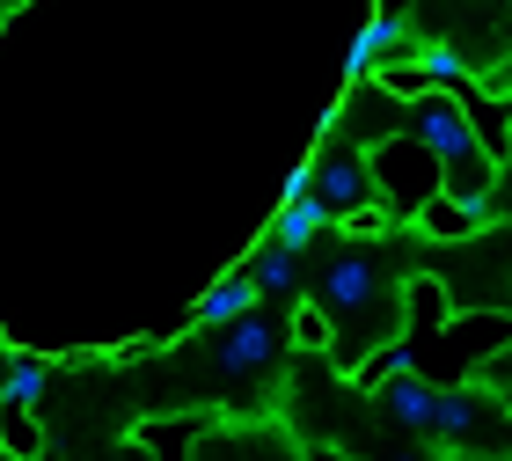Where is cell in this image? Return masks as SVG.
Instances as JSON below:
<instances>
[{
  "label": "cell",
  "instance_id": "cell-16",
  "mask_svg": "<svg viewBox=\"0 0 512 461\" xmlns=\"http://www.w3.org/2000/svg\"><path fill=\"white\" fill-rule=\"evenodd\" d=\"M395 366H410V337H388L381 344V352H359L352 359V374H344V381H352V388H366V396H374V388L395 374Z\"/></svg>",
  "mask_w": 512,
  "mask_h": 461
},
{
  "label": "cell",
  "instance_id": "cell-13",
  "mask_svg": "<svg viewBox=\"0 0 512 461\" xmlns=\"http://www.w3.org/2000/svg\"><path fill=\"white\" fill-rule=\"evenodd\" d=\"M286 344L293 352H337V315L315 301V293H293V322H286Z\"/></svg>",
  "mask_w": 512,
  "mask_h": 461
},
{
  "label": "cell",
  "instance_id": "cell-23",
  "mask_svg": "<svg viewBox=\"0 0 512 461\" xmlns=\"http://www.w3.org/2000/svg\"><path fill=\"white\" fill-rule=\"evenodd\" d=\"M505 191H512V176H505Z\"/></svg>",
  "mask_w": 512,
  "mask_h": 461
},
{
  "label": "cell",
  "instance_id": "cell-5",
  "mask_svg": "<svg viewBox=\"0 0 512 461\" xmlns=\"http://www.w3.org/2000/svg\"><path fill=\"white\" fill-rule=\"evenodd\" d=\"M432 396H439V381L425 374V366H395V374L374 388V403H381V418L388 425H403V432H432Z\"/></svg>",
  "mask_w": 512,
  "mask_h": 461
},
{
  "label": "cell",
  "instance_id": "cell-9",
  "mask_svg": "<svg viewBox=\"0 0 512 461\" xmlns=\"http://www.w3.org/2000/svg\"><path fill=\"white\" fill-rule=\"evenodd\" d=\"M256 308H264V286H256L249 271H227V279L191 308V330H227L235 315H256Z\"/></svg>",
  "mask_w": 512,
  "mask_h": 461
},
{
  "label": "cell",
  "instance_id": "cell-10",
  "mask_svg": "<svg viewBox=\"0 0 512 461\" xmlns=\"http://www.w3.org/2000/svg\"><path fill=\"white\" fill-rule=\"evenodd\" d=\"M447 322H454V293L439 286L432 271H410L403 279V337H425V330L439 337Z\"/></svg>",
  "mask_w": 512,
  "mask_h": 461
},
{
  "label": "cell",
  "instance_id": "cell-20",
  "mask_svg": "<svg viewBox=\"0 0 512 461\" xmlns=\"http://www.w3.org/2000/svg\"><path fill=\"white\" fill-rule=\"evenodd\" d=\"M300 461H359V454H352V447H337V440H315Z\"/></svg>",
  "mask_w": 512,
  "mask_h": 461
},
{
  "label": "cell",
  "instance_id": "cell-24",
  "mask_svg": "<svg viewBox=\"0 0 512 461\" xmlns=\"http://www.w3.org/2000/svg\"><path fill=\"white\" fill-rule=\"evenodd\" d=\"M403 461H417V454H403Z\"/></svg>",
  "mask_w": 512,
  "mask_h": 461
},
{
  "label": "cell",
  "instance_id": "cell-17",
  "mask_svg": "<svg viewBox=\"0 0 512 461\" xmlns=\"http://www.w3.org/2000/svg\"><path fill=\"white\" fill-rule=\"evenodd\" d=\"M44 388H52V366H44L37 352H15L8 359V381H0V396H15V403H44Z\"/></svg>",
  "mask_w": 512,
  "mask_h": 461
},
{
  "label": "cell",
  "instance_id": "cell-21",
  "mask_svg": "<svg viewBox=\"0 0 512 461\" xmlns=\"http://www.w3.org/2000/svg\"><path fill=\"white\" fill-rule=\"evenodd\" d=\"M498 410H512V381H498Z\"/></svg>",
  "mask_w": 512,
  "mask_h": 461
},
{
  "label": "cell",
  "instance_id": "cell-11",
  "mask_svg": "<svg viewBox=\"0 0 512 461\" xmlns=\"http://www.w3.org/2000/svg\"><path fill=\"white\" fill-rule=\"evenodd\" d=\"M410 227H417L425 242H469V235H483L491 220H483L476 205H461V198H447V191H439V198H432V205H425V213H417Z\"/></svg>",
  "mask_w": 512,
  "mask_h": 461
},
{
  "label": "cell",
  "instance_id": "cell-7",
  "mask_svg": "<svg viewBox=\"0 0 512 461\" xmlns=\"http://www.w3.org/2000/svg\"><path fill=\"white\" fill-rule=\"evenodd\" d=\"M205 432L198 410H169V418H139L125 425V447H139L147 461H191V440Z\"/></svg>",
  "mask_w": 512,
  "mask_h": 461
},
{
  "label": "cell",
  "instance_id": "cell-6",
  "mask_svg": "<svg viewBox=\"0 0 512 461\" xmlns=\"http://www.w3.org/2000/svg\"><path fill=\"white\" fill-rule=\"evenodd\" d=\"M454 103L469 110V125H476L483 154H491V161H505V154H512V88L498 96V88H491V81L476 74L469 88H454Z\"/></svg>",
  "mask_w": 512,
  "mask_h": 461
},
{
  "label": "cell",
  "instance_id": "cell-19",
  "mask_svg": "<svg viewBox=\"0 0 512 461\" xmlns=\"http://www.w3.org/2000/svg\"><path fill=\"white\" fill-rule=\"evenodd\" d=\"M337 227H344L352 242H381L388 227H395V213H388L381 198H366V205H352V213H337Z\"/></svg>",
  "mask_w": 512,
  "mask_h": 461
},
{
  "label": "cell",
  "instance_id": "cell-18",
  "mask_svg": "<svg viewBox=\"0 0 512 461\" xmlns=\"http://www.w3.org/2000/svg\"><path fill=\"white\" fill-rule=\"evenodd\" d=\"M417 66H425L432 88H469V81H476V66L461 59L454 44H417Z\"/></svg>",
  "mask_w": 512,
  "mask_h": 461
},
{
  "label": "cell",
  "instance_id": "cell-22",
  "mask_svg": "<svg viewBox=\"0 0 512 461\" xmlns=\"http://www.w3.org/2000/svg\"><path fill=\"white\" fill-rule=\"evenodd\" d=\"M125 461H147V454H139V447H132V454H125Z\"/></svg>",
  "mask_w": 512,
  "mask_h": 461
},
{
  "label": "cell",
  "instance_id": "cell-3",
  "mask_svg": "<svg viewBox=\"0 0 512 461\" xmlns=\"http://www.w3.org/2000/svg\"><path fill=\"white\" fill-rule=\"evenodd\" d=\"M315 301L330 308L337 322H366L381 308V271H374V257L366 249H344V257H330L315 271Z\"/></svg>",
  "mask_w": 512,
  "mask_h": 461
},
{
  "label": "cell",
  "instance_id": "cell-8",
  "mask_svg": "<svg viewBox=\"0 0 512 461\" xmlns=\"http://www.w3.org/2000/svg\"><path fill=\"white\" fill-rule=\"evenodd\" d=\"M330 227H337V213L315 191H286V205L271 213V242L300 257V249H315V235H330Z\"/></svg>",
  "mask_w": 512,
  "mask_h": 461
},
{
  "label": "cell",
  "instance_id": "cell-12",
  "mask_svg": "<svg viewBox=\"0 0 512 461\" xmlns=\"http://www.w3.org/2000/svg\"><path fill=\"white\" fill-rule=\"evenodd\" d=\"M0 454H8V461H44V454H52V440H44V425H37V410L15 403V396H0Z\"/></svg>",
  "mask_w": 512,
  "mask_h": 461
},
{
  "label": "cell",
  "instance_id": "cell-4",
  "mask_svg": "<svg viewBox=\"0 0 512 461\" xmlns=\"http://www.w3.org/2000/svg\"><path fill=\"white\" fill-rule=\"evenodd\" d=\"M278 344H286V337L264 322V308H256V315H235V322L220 330V344H213V374H220V381H256V374H271Z\"/></svg>",
  "mask_w": 512,
  "mask_h": 461
},
{
  "label": "cell",
  "instance_id": "cell-15",
  "mask_svg": "<svg viewBox=\"0 0 512 461\" xmlns=\"http://www.w3.org/2000/svg\"><path fill=\"white\" fill-rule=\"evenodd\" d=\"M249 279L264 286V293H300V257H293V249H278V242L264 235V249L249 257Z\"/></svg>",
  "mask_w": 512,
  "mask_h": 461
},
{
  "label": "cell",
  "instance_id": "cell-2",
  "mask_svg": "<svg viewBox=\"0 0 512 461\" xmlns=\"http://www.w3.org/2000/svg\"><path fill=\"white\" fill-rule=\"evenodd\" d=\"M293 191H315L330 213H352V205L374 198V176H366V147H322L300 161V176H293Z\"/></svg>",
  "mask_w": 512,
  "mask_h": 461
},
{
  "label": "cell",
  "instance_id": "cell-1",
  "mask_svg": "<svg viewBox=\"0 0 512 461\" xmlns=\"http://www.w3.org/2000/svg\"><path fill=\"white\" fill-rule=\"evenodd\" d=\"M366 176H374V198L388 213H403V220H417L439 191H447V169H439V154L417 140V132H381V140H366Z\"/></svg>",
  "mask_w": 512,
  "mask_h": 461
},
{
  "label": "cell",
  "instance_id": "cell-14",
  "mask_svg": "<svg viewBox=\"0 0 512 461\" xmlns=\"http://www.w3.org/2000/svg\"><path fill=\"white\" fill-rule=\"evenodd\" d=\"M483 425V403L469 396V388H439V396H432V432H439V440H469V432Z\"/></svg>",
  "mask_w": 512,
  "mask_h": 461
}]
</instances>
